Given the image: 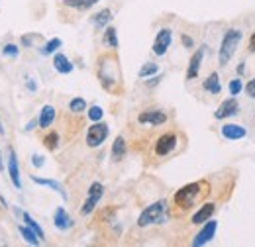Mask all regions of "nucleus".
<instances>
[{
	"label": "nucleus",
	"mask_w": 255,
	"mask_h": 247,
	"mask_svg": "<svg viewBox=\"0 0 255 247\" xmlns=\"http://www.w3.org/2000/svg\"><path fill=\"white\" fill-rule=\"evenodd\" d=\"M242 37H244V33L240 30H228L224 33L222 43H220V51H218V61H220L222 67H226L228 63L232 61V57H234Z\"/></svg>",
	"instance_id": "obj_1"
},
{
	"label": "nucleus",
	"mask_w": 255,
	"mask_h": 247,
	"mask_svg": "<svg viewBox=\"0 0 255 247\" xmlns=\"http://www.w3.org/2000/svg\"><path fill=\"white\" fill-rule=\"evenodd\" d=\"M98 79L102 83V87L106 91H114V87L118 85L120 81V75H118V61L114 57H104L100 61L98 67Z\"/></svg>",
	"instance_id": "obj_2"
},
{
	"label": "nucleus",
	"mask_w": 255,
	"mask_h": 247,
	"mask_svg": "<svg viewBox=\"0 0 255 247\" xmlns=\"http://www.w3.org/2000/svg\"><path fill=\"white\" fill-rule=\"evenodd\" d=\"M200 190H202V183H191V185L183 186L181 190H177L173 200H175V204H177L179 208H183V210H189L191 206H194L196 198L202 194Z\"/></svg>",
	"instance_id": "obj_3"
},
{
	"label": "nucleus",
	"mask_w": 255,
	"mask_h": 247,
	"mask_svg": "<svg viewBox=\"0 0 255 247\" xmlns=\"http://www.w3.org/2000/svg\"><path fill=\"white\" fill-rule=\"evenodd\" d=\"M165 206H167L165 200H157V202L149 204V206L139 214V218H137V226H139V228H147V226H153V224H163Z\"/></svg>",
	"instance_id": "obj_4"
},
{
	"label": "nucleus",
	"mask_w": 255,
	"mask_h": 247,
	"mask_svg": "<svg viewBox=\"0 0 255 247\" xmlns=\"http://www.w3.org/2000/svg\"><path fill=\"white\" fill-rule=\"evenodd\" d=\"M108 133H110L108 124H104L102 120H100V122H95L89 127V131H87V145H89V147H100V145L106 141Z\"/></svg>",
	"instance_id": "obj_5"
},
{
	"label": "nucleus",
	"mask_w": 255,
	"mask_h": 247,
	"mask_svg": "<svg viewBox=\"0 0 255 247\" xmlns=\"http://www.w3.org/2000/svg\"><path fill=\"white\" fill-rule=\"evenodd\" d=\"M102 196H104V185L96 181V183H93L91 188H89V196H87V200H85V204H83V208H81V214H83V216L93 214L96 204L100 202Z\"/></svg>",
	"instance_id": "obj_6"
},
{
	"label": "nucleus",
	"mask_w": 255,
	"mask_h": 247,
	"mask_svg": "<svg viewBox=\"0 0 255 247\" xmlns=\"http://www.w3.org/2000/svg\"><path fill=\"white\" fill-rule=\"evenodd\" d=\"M216 230H218V222H214L212 218L208 220V222H204V226H202V230L194 236V240H192V246L194 247H200V246H206L208 242H212V238L216 236Z\"/></svg>",
	"instance_id": "obj_7"
},
{
	"label": "nucleus",
	"mask_w": 255,
	"mask_h": 247,
	"mask_svg": "<svg viewBox=\"0 0 255 247\" xmlns=\"http://www.w3.org/2000/svg\"><path fill=\"white\" fill-rule=\"evenodd\" d=\"M6 171L10 175V181L14 188H22V177H20V165H18V157H16V151L10 147L8 149V159H6Z\"/></svg>",
	"instance_id": "obj_8"
},
{
	"label": "nucleus",
	"mask_w": 255,
	"mask_h": 247,
	"mask_svg": "<svg viewBox=\"0 0 255 247\" xmlns=\"http://www.w3.org/2000/svg\"><path fill=\"white\" fill-rule=\"evenodd\" d=\"M171 41H173V31L169 30V28L159 30L157 31V35H155V41H153V53L159 55V57H163V55L169 51Z\"/></svg>",
	"instance_id": "obj_9"
},
{
	"label": "nucleus",
	"mask_w": 255,
	"mask_h": 247,
	"mask_svg": "<svg viewBox=\"0 0 255 247\" xmlns=\"http://www.w3.org/2000/svg\"><path fill=\"white\" fill-rule=\"evenodd\" d=\"M177 141H179V139H177L175 133H163L159 139L155 141V155L165 157V155H169L171 151H175Z\"/></svg>",
	"instance_id": "obj_10"
},
{
	"label": "nucleus",
	"mask_w": 255,
	"mask_h": 247,
	"mask_svg": "<svg viewBox=\"0 0 255 247\" xmlns=\"http://www.w3.org/2000/svg\"><path fill=\"white\" fill-rule=\"evenodd\" d=\"M238 110H240V104H238L236 96H232V98H226L222 104L218 106L214 116H216V120H224V118H230V116L238 114Z\"/></svg>",
	"instance_id": "obj_11"
},
{
	"label": "nucleus",
	"mask_w": 255,
	"mask_h": 247,
	"mask_svg": "<svg viewBox=\"0 0 255 247\" xmlns=\"http://www.w3.org/2000/svg\"><path fill=\"white\" fill-rule=\"evenodd\" d=\"M139 124H147V125H161L167 122V114L163 110H145L137 116Z\"/></svg>",
	"instance_id": "obj_12"
},
{
	"label": "nucleus",
	"mask_w": 255,
	"mask_h": 247,
	"mask_svg": "<svg viewBox=\"0 0 255 247\" xmlns=\"http://www.w3.org/2000/svg\"><path fill=\"white\" fill-rule=\"evenodd\" d=\"M222 135L224 139H230V141H236V139H244L248 135V129L240 124H224L222 125Z\"/></svg>",
	"instance_id": "obj_13"
},
{
	"label": "nucleus",
	"mask_w": 255,
	"mask_h": 247,
	"mask_svg": "<svg viewBox=\"0 0 255 247\" xmlns=\"http://www.w3.org/2000/svg\"><path fill=\"white\" fill-rule=\"evenodd\" d=\"M204 59V47H200L198 51H194L189 61V69H187V81H194L200 73V63Z\"/></svg>",
	"instance_id": "obj_14"
},
{
	"label": "nucleus",
	"mask_w": 255,
	"mask_h": 247,
	"mask_svg": "<svg viewBox=\"0 0 255 247\" xmlns=\"http://www.w3.org/2000/svg\"><path fill=\"white\" fill-rule=\"evenodd\" d=\"M53 226L57 228V230H69V228H73L75 226V222H73V218L67 214V210H65L63 206H59L55 212H53Z\"/></svg>",
	"instance_id": "obj_15"
},
{
	"label": "nucleus",
	"mask_w": 255,
	"mask_h": 247,
	"mask_svg": "<svg viewBox=\"0 0 255 247\" xmlns=\"http://www.w3.org/2000/svg\"><path fill=\"white\" fill-rule=\"evenodd\" d=\"M55 116H57V110H55V108H53L51 104H45V106L41 108L39 116H37V125H39L41 129L49 127L51 124L55 122Z\"/></svg>",
	"instance_id": "obj_16"
},
{
	"label": "nucleus",
	"mask_w": 255,
	"mask_h": 247,
	"mask_svg": "<svg viewBox=\"0 0 255 247\" xmlns=\"http://www.w3.org/2000/svg\"><path fill=\"white\" fill-rule=\"evenodd\" d=\"M214 212H216V204H212V202H208V204L200 206V210H198V212H194V216H192V224L200 226V224L208 222L210 218L214 216Z\"/></svg>",
	"instance_id": "obj_17"
},
{
	"label": "nucleus",
	"mask_w": 255,
	"mask_h": 247,
	"mask_svg": "<svg viewBox=\"0 0 255 247\" xmlns=\"http://www.w3.org/2000/svg\"><path fill=\"white\" fill-rule=\"evenodd\" d=\"M32 181L35 183V185L47 186V188L55 190L57 194H61V198H63V200H67V192L63 190V185H61V183H57V181H53V179H41V177H35V175H32Z\"/></svg>",
	"instance_id": "obj_18"
},
{
	"label": "nucleus",
	"mask_w": 255,
	"mask_h": 247,
	"mask_svg": "<svg viewBox=\"0 0 255 247\" xmlns=\"http://www.w3.org/2000/svg\"><path fill=\"white\" fill-rule=\"evenodd\" d=\"M53 69L57 73H61V75H69V73H73V63L69 61V57L63 55V53H55V57H53Z\"/></svg>",
	"instance_id": "obj_19"
},
{
	"label": "nucleus",
	"mask_w": 255,
	"mask_h": 247,
	"mask_svg": "<svg viewBox=\"0 0 255 247\" xmlns=\"http://www.w3.org/2000/svg\"><path fill=\"white\" fill-rule=\"evenodd\" d=\"M110 22H112V10L110 8H102L98 14H95V18H93V24H95L96 30H104Z\"/></svg>",
	"instance_id": "obj_20"
},
{
	"label": "nucleus",
	"mask_w": 255,
	"mask_h": 247,
	"mask_svg": "<svg viewBox=\"0 0 255 247\" xmlns=\"http://www.w3.org/2000/svg\"><path fill=\"white\" fill-rule=\"evenodd\" d=\"M202 87H204V91H208V93L214 94V96L222 93V85H220V77H218V73L208 75V79L202 83Z\"/></svg>",
	"instance_id": "obj_21"
},
{
	"label": "nucleus",
	"mask_w": 255,
	"mask_h": 247,
	"mask_svg": "<svg viewBox=\"0 0 255 247\" xmlns=\"http://www.w3.org/2000/svg\"><path fill=\"white\" fill-rule=\"evenodd\" d=\"M126 151H128L126 139H124L122 135H118V137L114 139V143H112V159H114V161H122V159L126 157Z\"/></svg>",
	"instance_id": "obj_22"
},
{
	"label": "nucleus",
	"mask_w": 255,
	"mask_h": 247,
	"mask_svg": "<svg viewBox=\"0 0 255 247\" xmlns=\"http://www.w3.org/2000/svg\"><path fill=\"white\" fill-rule=\"evenodd\" d=\"M102 41H104L106 47H110V49H118V31H116V28H112V26L104 28Z\"/></svg>",
	"instance_id": "obj_23"
},
{
	"label": "nucleus",
	"mask_w": 255,
	"mask_h": 247,
	"mask_svg": "<svg viewBox=\"0 0 255 247\" xmlns=\"http://www.w3.org/2000/svg\"><path fill=\"white\" fill-rule=\"evenodd\" d=\"M18 232H20V236H22L30 246H39V244H41V240L37 238V234L33 232L32 228H28L26 224H24V226L20 224V226H18Z\"/></svg>",
	"instance_id": "obj_24"
},
{
	"label": "nucleus",
	"mask_w": 255,
	"mask_h": 247,
	"mask_svg": "<svg viewBox=\"0 0 255 247\" xmlns=\"http://www.w3.org/2000/svg\"><path fill=\"white\" fill-rule=\"evenodd\" d=\"M65 6H69V8H75V10H89V8H93L96 2H100V0H61Z\"/></svg>",
	"instance_id": "obj_25"
},
{
	"label": "nucleus",
	"mask_w": 255,
	"mask_h": 247,
	"mask_svg": "<svg viewBox=\"0 0 255 247\" xmlns=\"http://www.w3.org/2000/svg\"><path fill=\"white\" fill-rule=\"evenodd\" d=\"M22 220H24V224H26L28 228H32L33 232L37 234V238L43 242V238H45V232L41 230V226H39V224H37V222H35V220H33V218L28 214V212H22Z\"/></svg>",
	"instance_id": "obj_26"
},
{
	"label": "nucleus",
	"mask_w": 255,
	"mask_h": 247,
	"mask_svg": "<svg viewBox=\"0 0 255 247\" xmlns=\"http://www.w3.org/2000/svg\"><path fill=\"white\" fill-rule=\"evenodd\" d=\"M61 45H63V41H61L59 37H53V39H49V41L39 49V53H41V55H53Z\"/></svg>",
	"instance_id": "obj_27"
},
{
	"label": "nucleus",
	"mask_w": 255,
	"mask_h": 247,
	"mask_svg": "<svg viewBox=\"0 0 255 247\" xmlns=\"http://www.w3.org/2000/svg\"><path fill=\"white\" fill-rule=\"evenodd\" d=\"M159 73V67L155 65V63H145L141 69H139V79H149V77H153V75H157Z\"/></svg>",
	"instance_id": "obj_28"
},
{
	"label": "nucleus",
	"mask_w": 255,
	"mask_h": 247,
	"mask_svg": "<svg viewBox=\"0 0 255 247\" xmlns=\"http://www.w3.org/2000/svg\"><path fill=\"white\" fill-rule=\"evenodd\" d=\"M69 110H71L73 114H81V112H85V110H87V100L75 96V98L69 102Z\"/></svg>",
	"instance_id": "obj_29"
},
{
	"label": "nucleus",
	"mask_w": 255,
	"mask_h": 247,
	"mask_svg": "<svg viewBox=\"0 0 255 247\" xmlns=\"http://www.w3.org/2000/svg\"><path fill=\"white\" fill-rule=\"evenodd\" d=\"M43 145H45L49 151H55L57 145H59V133H57V131H49V133L43 137Z\"/></svg>",
	"instance_id": "obj_30"
},
{
	"label": "nucleus",
	"mask_w": 255,
	"mask_h": 247,
	"mask_svg": "<svg viewBox=\"0 0 255 247\" xmlns=\"http://www.w3.org/2000/svg\"><path fill=\"white\" fill-rule=\"evenodd\" d=\"M39 39H41V33H26V35L20 37V45L30 49V47H33V43L39 41Z\"/></svg>",
	"instance_id": "obj_31"
},
{
	"label": "nucleus",
	"mask_w": 255,
	"mask_h": 247,
	"mask_svg": "<svg viewBox=\"0 0 255 247\" xmlns=\"http://www.w3.org/2000/svg\"><path fill=\"white\" fill-rule=\"evenodd\" d=\"M2 55H4V57H12V59H14V57H18V55H20V47H18L16 43H6V45L2 47Z\"/></svg>",
	"instance_id": "obj_32"
},
{
	"label": "nucleus",
	"mask_w": 255,
	"mask_h": 247,
	"mask_svg": "<svg viewBox=\"0 0 255 247\" xmlns=\"http://www.w3.org/2000/svg\"><path fill=\"white\" fill-rule=\"evenodd\" d=\"M87 114H89V120H93V122H100V120H102V116H104V110L95 104V106H91V108H89V112H87Z\"/></svg>",
	"instance_id": "obj_33"
},
{
	"label": "nucleus",
	"mask_w": 255,
	"mask_h": 247,
	"mask_svg": "<svg viewBox=\"0 0 255 247\" xmlns=\"http://www.w3.org/2000/svg\"><path fill=\"white\" fill-rule=\"evenodd\" d=\"M230 94L232 96H238V94L244 91V83H242V79H234V81H230Z\"/></svg>",
	"instance_id": "obj_34"
},
{
	"label": "nucleus",
	"mask_w": 255,
	"mask_h": 247,
	"mask_svg": "<svg viewBox=\"0 0 255 247\" xmlns=\"http://www.w3.org/2000/svg\"><path fill=\"white\" fill-rule=\"evenodd\" d=\"M244 91L248 93V96H252V98H255V79H252V81H248V85L244 87Z\"/></svg>",
	"instance_id": "obj_35"
},
{
	"label": "nucleus",
	"mask_w": 255,
	"mask_h": 247,
	"mask_svg": "<svg viewBox=\"0 0 255 247\" xmlns=\"http://www.w3.org/2000/svg\"><path fill=\"white\" fill-rule=\"evenodd\" d=\"M181 41H183V45H185L187 49H191L192 45H194V41H192V37H191V35H187V33H183V35H181Z\"/></svg>",
	"instance_id": "obj_36"
},
{
	"label": "nucleus",
	"mask_w": 255,
	"mask_h": 247,
	"mask_svg": "<svg viewBox=\"0 0 255 247\" xmlns=\"http://www.w3.org/2000/svg\"><path fill=\"white\" fill-rule=\"evenodd\" d=\"M43 163H45V161H43V157H41V155H32L33 167H43Z\"/></svg>",
	"instance_id": "obj_37"
},
{
	"label": "nucleus",
	"mask_w": 255,
	"mask_h": 247,
	"mask_svg": "<svg viewBox=\"0 0 255 247\" xmlns=\"http://www.w3.org/2000/svg\"><path fill=\"white\" fill-rule=\"evenodd\" d=\"M161 79H163V75H155V77H151V79L147 81V87H155Z\"/></svg>",
	"instance_id": "obj_38"
},
{
	"label": "nucleus",
	"mask_w": 255,
	"mask_h": 247,
	"mask_svg": "<svg viewBox=\"0 0 255 247\" xmlns=\"http://www.w3.org/2000/svg\"><path fill=\"white\" fill-rule=\"evenodd\" d=\"M35 125H37V118H33L32 122L26 125V131H32V129H35Z\"/></svg>",
	"instance_id": "obj_39"
},
{
	"label": "nucleus",
	"mask_w": 255,
	"mask_h": 247,
	"mask_svg": "<svg viewBox=\"0 0 255 247\" xmlns=\"http://www.w3.org/2000/svg\"><path fill=\"white\" fill-rule=\"evenodd\" d=\"M250 49H252V53H255V31L252 33V37H250Z\"/></svg>",
	"instance_id": "obj_40"
},
{
	"label": "nucleus",
	"mask_w": 255,
	"mask_h": 247,
	"mask_svg": "<svg viewBox=\"0 0 255 247\" xmlns=\"http://www.w3.org/2000/svg\"><path fill=\"white\" fill-rule=\"evenodd\" d=\"M26 87H28V89H30V91H35V89H37V87H35V83H33V79H28V83H26Z\"/></svg>",
	"instance_id": "obj_41"
},
{
	"label": "nucleus",
	"mask_w": 255,
	"mask_h": 247,
	"mask_svg": "<svg viewBox=\"0 0 255 247\" xmlns=\"http://www.w3.org/2000/svg\"><path fill=\"white\" fill-rule=\"evenodd\" d=\"M0 204H2V206H4V208H8V204H6V198H4V196H2V192H0Z\"/></svg>",
	"instance_id": "obj_42"
},
{
	"label": "nucleus",
	"mask_w": 255,
	"mask_h": 247,
	"mask_svg": "<svg viewBox=\"0 0 255 247\" xmlns=\"http://www.w3.org/2000/svg\"><path fill=\"white\" fill-rule=\"evenodd\" d=\"M4 171V159H2V151H0V173Z\"/></svg>",
	"instance_id": "obj_43"
},
{
	"label": "nucleus",
	"mask_w": 255,
	"mask_h": 247,
	"mask_svg": "<svg viewBox=\"0 0 255 247\" xmlns=\"http://www.w3.org/2000/svg\"><path fill=\"white\" fill-rule=\"evenodd\" d=\"M6 133V129H4V125H2V120H0V135H4Z\"/></svg>",
	"instance_id": "obj_44"
}]
</instances>
